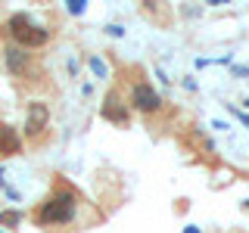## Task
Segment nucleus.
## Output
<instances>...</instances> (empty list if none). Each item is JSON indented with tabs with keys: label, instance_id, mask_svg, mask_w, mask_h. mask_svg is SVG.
<instances>
[{
	"label": "nucleus",
	"instance_id": "nucleus-1",
	"mask_svg": "<svg viewBox=\"0 0 249 233\" xmlns=\"http://www.w3.org/2000/svg\"><path fill=\"white\" fill-rule=\"evenodd\" d=\"M78 212V199L72 190H56L50 199L44 202L41 208L35 212V221L37 224H69Z\"/></svg>",
	"mask_w": 249,
	"mask_h": 233
},
{
	"label": "nucleus",
	"instance_id": "nucleus-2",
	"mask_svg": "<svg viewBox=\"0 0 249 233\" xmlns=\"http://www.w3.org/2000/svg\"><path fill=\"white\" fill-rule=\"evenodd\" d=\"M6 31L13 34L16 47H22V50H35V47H44L50 41V31L44 25H37V22H31V16H25V13H16L6 22Z\"/></svg>",
	"mask_w": 249,
	"mask_h": 233
},
{
	"label": "nucleus",
	"instance_id": "nucleus-3",
	"mask_svg": "<svg viewBox=\"0 0 249 233\" xmlns=\"http://www.w3.org/2000/svg\"><path fill=\"white\" fill-rule=\"evenodd\" d=\"M131 106H134L137 112H159V109H162V97L146 81H137L134 87H131Z\"/></svg>",
	"mask_w": 249,
	"mask_h": 233
},
{
	"label": "nucleus",
	"instance_id": "nucleus-4",
	"mask_svg": "<svg viewBox=\"0 0 249 233\" xmlns=\"http://www.w3.org/2000/svg\"><path fill=\"white\" fill-rule=\"evenodd\" d=\"M47 121H50V109H47V103H41V100H35V103H28V115H25V134L28 137H41Z\"/></svg>",
	"mask_w": 249,
	"mask_h": 233
},
{
	"label": "nucleus",
	"instance_id": "nucleus-5",
	"mask_svg": "<svg viewBox=\"0 0 249 233\" xmlns=\"http://www.w3.org/2000/svg\"><path fill=\"white\" fill-rule=\"evenodd\" d=\"M22 152V137L13 124H0V159H10V155Z\"/></svg>",
	"mask_w": 249,
	"mask_h": 233
},
{
	"label": "nucleus",
	"instance_id": "nucleus-6",
	"mask_svg": "<svg viewBox=\"0 0 249 233\" xmlns=\"http://www.w3.org/2000/svg\"><path fill=\"white\" fill-rule=\"evenodd\" d=\"M103 118L112 121V124H128V109H124V103L119 100V93H106V103H103Z\"/></svg>",
	"mask_w": 249,
	"mask_h": 233
},
{
	"label": "nucleus",
	"instance_id": "nucleus-7",
	"mask_svg": "<svg viewBox=\"0 0 249 233\" xmlns=\"http://www.w3.org/2000/svg\"><path fill=\"white\" fill-rule=\"evenodd\" d=\"M3 62L13 75H25L28 72V53L22 47H6L3 50Z\"/></svg>",
	"mask_w": 249,
	"mask_h": 233
},
{
	"label": "nucleus",
	"instance_id": "nucleus-8",
	"mask_svg": "<svg viewBox=\"0 0 249 233\" xmlns=\"http://www.w3.org/2000/svg\"><path fill=\"white\" fill-rule=\"evenodd\" d=\"M0 224H3V227H19L22 224V212L19 208H6V212H0Z\"/></svg>",
	"mask_w": 249,
	"mask_h": 233
},
{
	"label": "nucleus",
	"instance_id": "nucleus-9",
	"mask_svg": "<svg viewBox=\"0 0 249 233\" xmlns=\"http://www.w3.org/2000/svg\"><path fill=\"white\" fill-rule=\"evenodd\" d=\"M90 68H93V75H97V78H109V68H106V62L100 59V56H90Z\"/></svg>",
	"mask_w": 249,
	"mask_h": 233
},
{
	"label": "nucleus",
	"instance_id": "nucleus-10",
	"mask_svg": "<svg viewBox=\"0 0 249 233\" xmlns=\"http://www.w3.org/2000/svg\"><path fill=\"white\" fill-rule=\"evenodd\" d=\"M84 10H88V3H84V0H69V13H72V16H81Z\"/></svg>",
	"mask_w": 249,
	"mask_h": 233
},
{
	"label": "nucleus",
	"instance_id": "nucleus-11",
	"mask_svg": "<svg viewBox=\"0 0 249 233\" xmlns=\"http://www.w3.org/2000/svg\"><path fill=\"white\" fill-rule=\"evenodd\" d=\"M231 109H233V112H237V115H240V121H243V124H246V128H249V115H243V112H240V109H237V106H231Z\"/></svg>",
	"mask_w": 249,
	"mask_h": 233
},
{
	"label": "nucleus",
	"instance_id": "nucleus-12",
	"mask_svg": "<svg viewBox=\"0 0 249 233\" xmlns=\"http://www.w3.org/2000/svg\"><path fill=\"white\" fill-rule=\"evenodd\" d=\"M184 233H199V230H196V227H187V230H184Z\"/></svg>",
	"mask_w": 249,
	"mask_h": 233
},
{
	"label": "nucleus",
	"instance_id": "nucleus-13",
	"mask_svg": "<svg viewBox=\"0 0 249 233\" xmlns=\"http://www.w3.org/2000/svg\"><path fill=\"white\" fill-rule=\"evenodd\" d=\"M0 186H6V183H3V168H0Z\"/></svg>",
	"mask_w": 249,
	"mask_h": 233
},
{
	"label": "nucleus",
	"instance_id": "nucleus-14",
	"mask_svg": "<svg viewBox=\"0 0 249 233\" xmlns=\"http://www.w3.org/2000/svg\"><path fill=\"white\" fill-rule=\"evenodd\" d=\"M246 106H249V100H246Z\"/></svg>",
	"mask_w": 249,
	"mask_h": 233
},
{
	"label": "nucleus",
	"instance_id": "nucleus-15",
	"mask_svg": "<svg viewBox=\"0 0 249 233\" xmlns=\"http://www.w3.org/2000/svg\"><path fill=\"white\" fill-rule=\"evenodd\" d=\"M246 208H249V202H246Z\"/></svg>",
	"mask_w": 249,
	"mask_h": 233
}]
</instances>
